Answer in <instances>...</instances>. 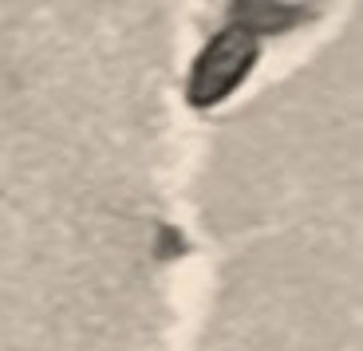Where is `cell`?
I'll list each match as a JSON object with an SVG mask.
<instances>
[{
	"mask_svg": "<svg viewBox=\"0 0 363 351\" xmlns=\"http://www.w3.org/2000/svg\"><path fill=\"white\" fill-rule=\"evenodd\" d=\"M257 63V36L245 28H221L218 36L201 48L194 60V72L186 79V99L190 107H218L233 95Z\"/></svg>",
	"mask_w": 363,
	"mask_h": 351,
	"instance_id": "1",
	"label": "cell"
},
{
	"mask_svg": "<svg viewBox=\"0 0 363 351\" xmlns=\"http://www.w3.org/2000/svg\"><path fill=\"white\" fill-rule=\"evenodd\" d=\"M229 16H233V28H245L249 36H257V32H289L292 24H304V20L316 16V9L272 4V0H245V4H233Z\"/></svg>",
	"mask_w": 363,
	"mask_h": 351,
	"instance_id": "2",
	"label": "cell"
}]
</instances>
